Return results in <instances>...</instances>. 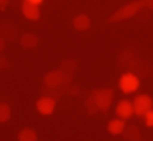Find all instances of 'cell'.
<instances>
[{
	"label": "cell",
	"instance_id": "52a82bcc",
	"mask_svg": "<svg viewBox=\"0 0 153 141\" xmlns=\"http://www.w3.org/2000/svg\"><path fill=\"white\" fill-rule=\"evenodd\" d=\"M55 104H57V100H55V98L43 95L38 102H36V109H38L39 114H43V116H50V114L55 111Z\"/></svg>",
	"mask_w": 153,
	"mask_h": 141
},
{
	"label": "cell",
	"instance_id": "7c38bea8",
	"mask_svg": "<svg viewBox=\"0 0 153 141\" xmlns=\"http://www.w3.org/2000/svg\"><path fill=\"white\" fill-rule=\"evenodd\" d=\"M123 140L125 141H141L143 136H141V129L137 125H126L125 130H123Z\"/></svg>",
	"mask_w": 153,
	"mask_h": 141
},
{
	"label": "cell",
	"instance_id": "30bf717a",
	"mask_svg": "<svg viewBox=\"0 0 153 141\" xmlns=\"http://www.w3.org/2000/svg\"><path fill=\"white\" fill-rule=\"evenodd\" d=\"M38 45H39V39H38L36 34L25 32V34L20 36V46H22V48H25V50H34Z\"/></svg>",
	"mask_w": 153,
	"mask_h": 141
},
{
	"label": "cell",
	"instance_id": "2e32d148",
	"mask_svg": "<svg viewBox=\"0 0 153 141\" xmlns=\"http://www.w3.org/2000/svg\"><path fill=\"white\" fill-rule=\"evenodd\" d=\"M85 112H87L89 116H94V114L102 112V111H100V106H98V102H96V98H94V95H93V91H91L89 97L85 98Z\"/></svg>",
	"mask_w": 153,
	"mask_h": 141
},
{
	"label": "cell",
	"instance_id": "d6986e66",
	"mask_svg": "<svg viewBox=\"0 0 153 141\" xmlns=\"http://www.w3.org/2000/svg\"><path fill=\"white\" fill-rule=\"evenodd\" d=\"M9 118H11V107H9V104L2 102L0 104V123L9 122Z\"/></svg>",
	"mask_w": 153,
	"mask_h": 141
},
{
	"label": "cell",
	"instance_id": "83f0119b",
	"mask_svg": "<svg viewBox=\"0 0 153 141\" xmlns=\"http://www.w3.org/2000/svg\"><path fill=\"white\" fill-rule=\"evenodd\" d=\"M141 141H143V140H141Z\"/></svg>",
	"mask_w": 153,
	"mask_h": 141
},
{
	"label": "cell",
	"instance_id": "603a6c76",
	"mask_svg": "<svg viewBox=\"0 0 153 141\" xmlns=\"http://www.w3.org/2000/svg\"><path fill=\"white\" fill-rule=\"evenodd\" d=\"M9 2H11V0H0V11H5L7 5H9Z\"/></svg>",
	"mask_w": 153,
	"mask_h": 141
},
{
	"label": "cell",
	"instance_id": "9a60e30c",
	"mask_svg": "<svg viewBox=\"0 0 153 141\" xmlns=\"http://www.w3.org/2000/svg\"><path fill=\"white\" fill-rule=\"evenodd\" d=\"M59 70L62 71V73H66V75H75V71L78 70V63H76L75 59H71V57L62 59V63H61Z\"/></svg>",
	"mask_w": 153,
	"mask_h": 141
},
{
	"label": "cell",
	"instance_id": "e0dca14e",
	"mask_svg": "<svg viewBox=\"0 0 153 141\" xmlns=\"http://www.w3.org/2000/svg\"><path fill=\"white\" fill-rule=\"evenodd\" d=\"M18 141H38V132L30 127H25L18 132Z\"/></svg>",
	"mask_w": 153,
	"mask_h": 141
},
{
	"label": "cell",
	"instance_id": "484cf974",
	"mask_svg": "<svg viewBox=\"0 0 153 141\" xmlns=\"http://www.w3.org/2000/svg\"><path fill=\"white\" fill-rule=\"evenodd\" d=\"M29 2H32V4H38V5H39V4H41L43 0H29Z\"/></svg>",
	"mask_w": 153,
	"mask_h": 141
},
{
	"label": "cell",
	"instance_id": "4316f807",
	"mask_svg": "<svg viewBox=\"0 0 153 141\" xmlns=\"http://www.w3.org/2000/svg\"><path fill=\"white\" fill-rule=\"evenodd\" d=\"M152 77H153V70H152Z\"/></svg>",
	"mask_w": 153,
	"mask_h": 141
},
{
	"label": "cell",
	"instance_id": "3957f363",
	"mask_svg": "<svg viewBox=\"0 0 153 141\" xmlns=\"http://www.w3.org/2000/svg\"><path fill=\"white\" fill-rule=\"evenodd\" d=\"M141 86V79L134 73V71H125L121 77H119V89L126 95L130 93H135Z\"/></svg>",
	"mask_w": 153,
	"mask_h": 141
},
{
	"label": "cell",
	"instance_id": "ba28073f",
	"mask_svg": "<svg viewBox=\"0 0 153 141\" xmlns=\"http://www.w3.org/2000/svg\"><path fill=\"white\" fill-rule=\"evenodd\" d=\"M0 36H2V38L7 41V43L20 39L18 27H16L14 23H11V22H2V23H0Z\"/></svg>",
	"mask_w": 153,
	"mask_h": 141
},
{
	"label": "cell",
	"instance_id": "9c48e42d",
	"mask_svg": "<svg viewBox=\"0 0 153 141\" xmlns=\"http://www.w3.org/2000/svg\"><path fill=\"white\" fill-rule=\"evenodd\" d=\"M116 114L123 120H128L132 114H134V102L130 100H121L117 106H116Z\"/></svg>",
	"mask_w": 153,
	"mask_h": 141
},
{
	"label": "cell",
	"instance_id": "5bb4252c",
	"mask_svg": "<svg viewBox=\"0 0 153 141\" xmlns=\"http://www.w3.org/2000/svg\"><path fill=\"white\" fill-rule=\"evenodd\" d=\"M125 127H126V123H125V120L123 118H116L112 122H109V125H107V129H109V132L112 134V136H119V134H123V130H125Z\"/></svg>",
	"mask_w": 153,
	"mask_h": 141
},
{
	"label": "cell",
	"instance_id": "7a4b0ae2",
	"mask_svg": "<svg viewBox=\"0 0 153 141\" xmlns=\"http://www.w3.org/2000/svg\"><path fill=\"white\" fill-rule=\"evenodd\" d=\"M139 59H141L139 46H137V45H128V46H125V48L119 52V56H117V68L123 70V71H130Z\"/></svg>",
	"mask_w": 153,
	"mask_h": 141
},
{
	"label": "cell",
	"instance_id": "4fadbf2b",
	"mask_svg": "<svg viewBox=\"0 0 153 141\" xmlns=\"http://www.w3.org/2000/svg\"><path fill=\"white\" fill-rule=\"evenodd\" d=\"M73 27H75L78 32L89 31V27H91V18H89L87 14H76V16H73Z\"/></svg>",
	"mask_w": 153,
	"mask_h": 141
},
{
	"label": "cell",
	"instance_id": "ffe728a7",
	"mask_svg": "<svg viewBox=\"0 0 153 141\" xmlns=\"http://www.w3.org/2000/svg\"><path fill=\"white\" fill-rule=\"evenodd\" d=\"M78 93H80V86L78 84H70L68 89H66V95H70V97H76Z\"/></svg>",
	"mask_w": 153,
	"mask_h": 141
},
{
	"label": "cell",
	"instance_id": "7402d4cb",
	"mask_svg": "<svg viewBox=\"0 0 153 141\" xmlns=\"http://www.w3.org/2000/svg\"><path fill=\"white\" fill-rule=\"evenodd\" d=\"M5 68H9V61L0 54V70H5Z\"/></svg>",
	"mask_w": 153,
	"mask_h": 141
},
{
	"label": "cell",
	"instance_id": "ac0fdd59",
	"mask_svg": "<svg viewBox=\"0 0 153 141\" xmlns=\"http://www.w3.org/2000/svg\"><path fill=\"white\" fill-rule=\"evenodd\" d=\"M43 95H46V97H52V98L59 100V98H62V95H66V89H64V88H48V86H45Z\"/></svg>",
	"mask_w": 153,
	"mask_h": 141
},
{
	"label": "cell",
	"instance_id": "8fae6325",
	"mask_svg": "<svg viewBox=\"0 0 153 141\" xmlns=\"http://www.w3.org/2000/svg\"><path fill=\"white\" fill-rule=\"evenodd\" d=\"M152 66H150V61H146V59H139L135 64H134V68L130 71H134L139 79L141 77H148V75H152Z\"/></svg>",
	"mask_w": 153,
	"mask_h": 141
},
{
	"label": "cell",
	"instance_id": "277c9868",
	"mask_svg": "<svg viewBox=\"0 0 153 141\" xmlns=\"http://www.w3.org/2000/svg\"><path fill=\"white\" fill-rule=\"evenodd\" d=\"M93 95H94L102 112H107L111 109V104L114 100V89L112 88H98V89L93 91Z\"/></svg>",
	"mask_w": 153,
	"mask_h": 141
},
{
	"label": "cell",
	"instance_id": "6da1fadb",
	"mask_svg": "<svg viewBox=\"0 0 153 141\" xmlns=\"http://www.w3.org/2000/svg\"><path fill=\"white\" fill-rule=\"evenodd\" d=\"M143 9H146V0H134L130 4H125L123 7H119L116 13H112L107 18V23H117V22L130 20V18L137 16Z\"/></svg>",
	"mask_w": 153,
	"mask_h": 141
},
{
	"label": "cell",
	"instance_id": "cb8c5ba5",
	"mask_svg": "<svg viewBox=\"0 0 153 141\" xmlns=\"http://www.w3.org/2000/svg\"><path fill=\"white\" fill-rule=\"evenodd\" d=\"M5 43H7V41H5V39H4V38L0 36V54H2L4 50H5Z\"/></svg>",
	"mask_w": 153,
	"mask_h": 141
},
{
	"label": "cell",
	"instance_id": "44dd1931",
	"mask_svg": "<svg viewBox=\"0 0 153 141\" xmlns=\"http://www.w3.org/2000/svg\"><path fill=\"white\" fill-rule=\"evenodd\" d=\"M144 122H146V125H148V127H153V109L150 111V112H146Z\"/></svg>",
	"mask_w": 153,
	"mask_h": 141
},
{
	"label": "cell",
	"instance_id": "5b68a950",
	"mask_svg": "<svg viewBox=\"0 0 153 141\" xmlns=\"http://www.w3.org/2000/svg\"><path fill=\"white\" fill-rule=\"evenodd\" d=\"M153 109V98L150 95H137L134 98V114L137 116H146Z\"/></svg>",
	"mask_w": 153,
	"mask_h": 141
},
{
	"label": "cell",
	"instance_id": "d4e9b609",
	"mask_svg": "<svg viewBox=\"0 0 153 141\" xmlns=\"http://www.w3.org/2000/svg\"><path fill=\"white\" fill-rule=\"evenodd\" d=\"M146 9L148 11H153V0H146Z\"/></svg>",
	"mask_w": 153,
	"mask_h": 141
},
{
	"label": "cell",
	"instance_id": "8992f818",
	"mask_svg": "<svg viewBox=\"0 0 153 141\" xmlns=\"http://www.w3.org/2000/svg\"><path fill=\"white\" fill-rule=\"evenodd\" d=\"M20 9H22V14H23L27 20H30V22H38L39 18H41V11H39L38 4H32V2H29V0H22Z\"/></svg>",
	"mask_w": 153,
	"mask_h": 141
}]
</instances>
